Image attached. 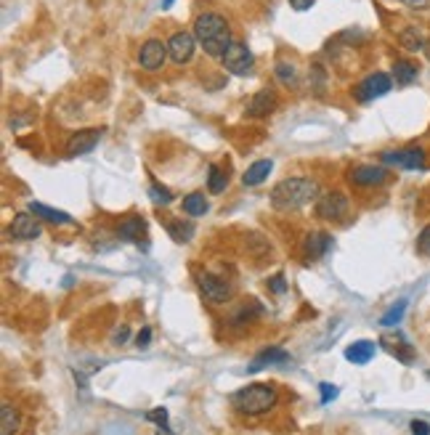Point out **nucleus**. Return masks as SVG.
I'll list each match as a JSON object with an SVG mask.
<instances>
[{"label": "nucleus", "instance_id": "f257e3e1", "mask_svg": "<svg viewBox=\"0 0 430 435\" xmlns=\"http://www.w3.org/2000/svg\"><path fill=\"white\" fill-rule=\"evenodd\" d=\"M319 194V186L311 178H285L271 189V205L279 213H289V210H300L309 205L313 196Z\"/></svg>", "mask_w": 430, "mask_h": 435}, {"label": "nucleus", "instance_id": "f03ea898", "mask_svg": "<svg viewBox=\"0 0 430 435\" xmlns=\"http://www.w3.org/2000/svg\"><path fill=\"white\" fill-rule=\"evenodd\" d=\"M194 37L202 43L208 56H223L226 48L234 43L232 32H229V24L218 13H202L194 22Z\"/></svg>", "mask_w": 430, "mask_h": 435}, {"label": "nucleus", "instance_id": "7ed1b4c3", "mask_svg": "<svg viewBox=\"0 0 430 435\" xmlns=\"http://www.w3.org/2000/svg\"><path fill=\"white\" fill-rule=\"evenodd\" d=\"M232 401L242 414H250V417L265 414L268 409H274L276 388L274 385H263V382H261V385H247V388H242L239 393H234Z\"/></svg>", "mask_w": 430, "mask_h": 435}, {"label": "nucleus", "instance_id": "20e7f679", "mask_svg": "<svg viewBox=\"0 0 430 435\" xmlns=\"http://www.w3.org/2000/svg\"><path fill=\"white\" fill-rule=\"evenodd\" d=\"M221 61H223V66L232 72V75H239V77L250 75V72H253V64H255L250 48L242 45V43L229 45V48H226V54L221 56Z\"/></svg>", "mask_w": 430, "mask_h": 435}, {"label": "nucleus", "instance_id": "39448f33", "mask_svg": "<svg viewBox=\"0 0 430 435\" xmlns=\"http://www.w3.org/2000/svg\"><path fill=\"white\" fill-rule=\"evenodd\" d=\"M390 88H393V80L386 72H375V75H369L366 80H362L359 85L353 88V96L359 98V101H372V98L386 96Z\"/></svg>", "mask_w": 430, "mask_h": 435}, {"label": "nucleus", "instance_id": "423d86ee", "mask_svg": "<svg viewBox=\"0 0 430 435\" xmlns=\"http://www.w3.org/2000/svg\"><path fill=\"white\" fill-rule=\"evenodd\" d=\"M199 290L205 292V297H208L210 303H215V305L226 303L234 292L232 284L226 282L223 276H215V273H202V276H199Z\"/></svg>", "mask_w": 430, "mask_h": 435}, {"label": "nucleus", "instance_id": "0eeeda50", "mask_svg": "<svg viewBox=\"0 0 430 435\" xmlns=\"http://www.w3.org/2000/svg\"><path fill=\"white\" fill-rule=\"evenodd\" d=\"M345 213H348V196L342 191H330V194L319 196V202H316V215L324 220H338Z\"/></svg>", "mask_w": 430, "mask_h": 435}, {"label": "nucleus", "instance_id": "6e6552de", "mask_svg": "<svg viewBox=\"0 0 430 435\" xmlns=\"http://www.w3.org/2000/svg\"><path fill=\"white\" fill-rule=\"evenodd\" d=\"M194 48H197V37L191 32H176L167 40V56L176 64H186L189 59L194 56Z\"/></svg>", "mask_w": 430, "mask_h": 435}, {"label": "nucleus", "instance_id": "1a4fd4ad", "mask_svg": "<svg viewBox=\"0 0 430 435\" xmlns=\"http://www.w3.org/2000/svg\"><path fill=\"white\" fill-rule=\"evenodd\" d=\"M383 162L398 165L404 170H419L425 165V152L419 146H409V149H401V152H386L383 154Z\"/></svg>", "mask_w": 430, "mask_h": 435}, {"label": "nucleus", "instance_id": "9d476101", "mask_svg": "<svg viewBox=\"0 0 430 435\" xmlns=\"http://www.w3.org/2000/svg\"><path fill=\"white\" fill-rule=\"evenodd\" d=\"M165 56H167L165 43H160V40H146V43L141 45V51H138V64H141L143 69H149V72H155V69L162 66Z\"/></svg>", "mask_w": 430, "mask_h": 435}, {"label": "nucleus", "instance_id": "9b49d317", "mask_svg": "<svg viewBox=\"0 0 430 435\" xmlns=\"http://www.w3.org/2000/svg\"><path fill=\"white\" fill-rule=\"evenodd\" d=\"M11 237L22 242H32L40 237V220L32 213H19L11 223Z\"/></svg>", "mask_w": 430, "mask_h": 435}, {"label": "nucleus", "instance_id": "f8f14e48", "mask_svg": "<svg viewBox=\"0 0 430 435\" xmlns=\"http://www.w3.org/2000/svg\"><path fill=\"white\" fill-rule=\"evenodd\" d=\"M356 186H380L388 181V170L386 167H375V165H356L348 173Z\"/></svg>", "mask_w": 430, "mask_h": 435}, {"label": "nucleus", "instance_id": "ddd939ff", "mask_svg": "<svg viewBox=\"0 0 430 435\" xmlns=\"http://www.w3.org/2000/svg\"><path fill=\"white\" fill-rule=\"evenodd\" d=\"M101 131H80L66 141V154L69 157H83V154L93 152V146L99 143Z\"/></svg>", "mask_w": 430, "mask_h": 435}, {"label": "nucleus", "instance_id": "4468645a", "mask_svg": "<svg viewBox=\"0 0 430 435\" xmlns=\"http://www.w3.org/2000/svg\"><path fill=\"white\" fill-rule=\"evenodd\" d=\"M380 345H386V350H390L401 364H412V361H414V350H412V345H409L398 332L396 335H383Z\"/></svg>", "mask_w": 430, "mask_h": 435}, {"label": "nucleus", "instance_id": "2eb2a0df", "mask_svg": "<svg viewBox=\"0 0 430 435\" xmlns=\"http://www.w3.org/2000/svg\"><path fill=\"white\" fill-rule=\"evenodd\" d=\"M276 109V93L274 90H258L253 98H250V104H247V112L253 114V117H265V114H271Z\"/></svg>", "mask_w": 430, "mask_h": 435}, {"label": "nucleus", "instance_id": "dca6fc26", "mask_svg": "<svg viewBox=\"0 0 430 435\" xmlns=\"http://www.w3.org/2000/svg\"><path fill=\"white\" fill-rule=\"evenodd\" d=\"M375 342H369V340H359V342H353L345 348V359L351 361V364H359V367H364L369 361L375 359Z\"/></svg>", "mask_w": 430, "mask_h": 435}, {"label": "nucleus", "instance_id": "f3484780", "mask_svg": "<svg viewBox=\"0 0 430 435\" xmlns=\"http://www.w3.org/2000/svg\"><path fill=\"white\" fill-rule=\"evenodd\" d=\"M289 361V353L287 350H282V348H268V350H263V353H258L253 359V364L247 367L250 371H261L263 367H271V364H287Z\"/></svg>", "mask_w": 430, "mask_h": 435}, {"label": "nucleus", "instance_id": "a211bd4d", "mask_svg": "<svg viewBox=\"0 0 430 435\" xmlns=\"http://www.w3.org/2000/svg\"><path fill=\"white\" fill-rule=\"evenodd\" d=\"M274 170V162L271 160H258V162H253L247 170H244L242 175V184L244 186H258V184H263L265 178H268V173Z\"/></svg>", "mask_w": 430, "mask_h": 435}, {"label": "nucleus", "instance_id": "6ab92c4d", "mask_svg": "<svg viewBox=\"0 0 430 435\" xmlns=\"http://www.w3.org/2000/svg\"><path fill=\"white\" fill-rule=\"evenodd\" d=\"M398 43L401 48H407L409 54H417V51H425V35L419 32V27H407L404 32L398 35Z\"/></svg>", "mask_w": 430, "mask_h": 435}, {"label": "nucleus", "instance_id": "aec40b11", "mask_svg": "<svg viewBox=\"0 0 430 435\" xmlns=\"http://www.w3.org/2000/svg\"><path fill=\"white\" fill-rule=\"evenodd\" d=\"M143 231H146V226H143L141 218L131 215V218H125V220L120 223L117 234H120V239H125V242H141Z\"/></svg>", "mask_w": 430, "mask_h": 435}, {"label": "nucleus", "instance_id": "412c9836", "mask_svg": "<svg viewBox=\"0 0 430 435\" xmlns=\"http://www.w3.org/2000/svg\"><path fill=\"white\" fill-rule=\"evenodd\" d=\"M30 213H32L35 218H43V220H48V223H72V218L66 215V213H61V210H54V207L48 205H40V202H32L30 205Z\"/></svg>", "mask_w": 430, "mask_h": 435}, {"label": "nucleus", "instance_id": "4be33fe9", "mask_svg": "<svg viewBox=\"0 0 430 435\" xmlns=\"http://www.w3.org/2000/svg\"><path fill=\"white\" fill-rule=\"evenodd\" d=\"M419 75V66L412 64V61H396L393 64V77H396L398 85H409V83H414Z\"/></svg>", "mask_w": 430, "mask_h": 435}, {"label": "nucleus", "instance_id": "5701e85b", "mask_svg": "<svg viewBox=\"0 0 430 435\" xmlns=\"http://www.w3.org/2000/svg\"><path fill=\"white\" fill-rule=\"evenodd\" d=\"M0 417H3V422H0V435H13L19 430V414H16V409H13L11 403H3Z\"/></svg>", "mask_w": 430, "mask_h": 435}, {"label": "nucleus", "instance_id": "b1692460", "mask_svg": "<svg viewBox=\"0 0 430 435\" xmlns=\"http://www.w3.org/2000/svg\"><path fill=\"white\" fill-rule=\"evenodd\" d=\"M184 213L186 215H205L208 213V199H205V194H199V191L189 194L184 199Z\"/></svg>", "mask_w": 430, "mask_h": 435}, {"label": "nucleus", "instance_id": "393cba45", "mask_svg": "<svg viewBox=\"0 0 430 435\" xmlns=\"http://www.w3.org/2000/svg\"><path fill=\"white\" fill-rule=\"evenodd\" d=\"M226 184H229L226 173H223L218 165H210V175H208V189L210 191H213V194H221L223 189H226Z\"/></svg>", "mask_w": 430, "mask_h": 435}, {"label": "nucleus", "instance_id": "a878e982", "mask_svg": "<svg viewBox=\"0 0 430 435\" xmlns=\"http://www.w3.org/2000/svg\"><path fill=\"white\" fill-rule=\"evenodd\" d=\"M309 244H306V250H309L311 258H319V255H324V252L330 250L332 239L327 237V234H316V237H309Z\"/></svg>", "mask_w": 430, "mask_h": 435}, {"label": "nucleus", "instance_id": "bb28decb", "mask_svg": "<svg viewBox=\"0 0 430 435\" xmlns=\"http://www.w3.org/2000/svg\"><path fill=\"white\" fill-rule=\"evenodd\" d=\"M167 231H170V237H173L176 242H189L191 239V234H194V226H191V223H184V220H178V223H170Z\"/></svg>", "mask_w": 430, "mask_h": 435}, {"label": "nucleus", "instance_id": "cd10ccee", "mask_svg": "<svg viewBox=\"0 0 430 435\" xmlns=\"http://www.w3.org/2000/svg\"><path fill=\"white\" fill-rule=\"evenodd\" d=\"M404 314H407V300H398V305H393V308H390V311L380 318V324L383 326H396Z\"/></svg>", "mask_w": 430, "mask_h": 435}, {"label": "nucleus", "instance_id": "c85d7f7f", "mask_svg": "<svg viewBox=\"0 0 430 435\" xmlns=\"http://www.w3.org/2000/svg\"><path fill=\"white\" fill-rule=\"evenodd\" d=\"M276 77L282 80V85H295L298 83V75H295V66L292 64H276Z\"/></svg>", "mask_w": 430, "mask_h": 435}, {"label": "nucleus", "instance_id": "c756f323", "mask_svg": "<svg viewBox=\"0 0 430 435\" xmlns=\"http://www.w3.org/2000/svg\"><path fill=\"white\" fill-rule=\"evenodd\" d=\"M149 196L155 199L157 205H167V202H173V194L167 191L165 186H160V184H152V186H149Z\"/></svg>", "mask_w": 430, "mask_h": 435}, {"label": "nucleus", "instance_id": "7c9ffc66", "mask_svg": "<svg viewBox=\"0 0 430 435\" xmlns=\"http://www.w3.org/2000/svg\"><path fill=\"white\" fill-rule=\"evenodd\" d=\"M417 250L422 252V255H430V226H425V229L419 231V237H417Z\"/></svg>", "mask_w": 430, "mask_h": 435}, {"label": "nucleus", "instance_id": "2f4dec72", "mask_svg": "<svg viewBox=\"0 0 430 435\" xmlns=\"http://www.w3.org/2000/svg\"><path fill=\"white\" fill-rule=\"evenodd\" d=\"M319 391H321V403H330V401H335V398H338V388H335V385H330V382H321Z\"/></svg>", "mask_w": 430, "mask_h": 435}, {"label": "nucleus", "instance_id": "473e14b6", "mask_svg": "<svg viewBox=\"0 0 430 435\" xmlns=\"http://www.w3.org/2000/svg\"><path fill=\"white\" fill-rule=\"evenodd\" d=\"M146 419H149V422H157L162 430H167V412L165 409H155V412H149L146 414Z\"/></svg>", "mask_w": 430, "mask_h": 435}, {"label": "nucleus", "instance_id": "72a5a7b5", "mask_svg": "<svg viewBox=\"0 0 430 435\" xmlns=\"http://www.w3.org/2000/svg\"><path fill=\"white\" fill-rule=\"evenodd\" d=\"M401 6H407L409 11H430V0H401Z\"/></svg>", "mask_w": 430, "mask_h": 435}, {"label": "nucleus", "instance_id": "f704fd0d", "mask_svg": "<svg viewBox=\"0 0 430 435\" xmlns=\"http://www.w3.org/2000/svg\"><path fill=\"white\" fill-rule=\"evenodd\" d=\"M412 435H430V424L422 422V419H414L412 422Z\"/></svg>", "mask_w": 430, "mask_h": 435}, {"label": "nucleus", "instance_id": "c9c22d12", "mask_svg": "<svg viewBox=\"0 0 430 435\" xmlns=\"http://www.w3.org/2000/svg\"><path fill=\"white\" fill-rule=\"evenodd\" d=\"M268 287H271V290H274L276 294H282L287 290V284H285V276H282V273H279V276H274V279H271V282H268Z\"/></svg>", "mask_w": 430, "mask_h": 435}, {"label": "nucleus", "instance_id": "e433bc0d", "mask_svg": "<svg viewBox=\"0 0 430 435\" xmlns=\"http://www.w3.org/2000/svg\"><path fill=\"white\" fill-rule=\"evenodd\" d=\"M149 340H152V329H141L136 342H138V348H149Z\"/></svg>", "mask_w": 430, "mask_h": 435}, {"label": "nucleus", "instance_id": "4c0bfd02", "mask_svg": "<svg viewBox=\"0 0 430 435\" xmlns=\"http://www.w3.org/2000/svg\"><path fill=\"white\" fill-rule=\"evenodd\" d=\"M313 3H316V0H289V6H292L295 11H309Z\"/></svg>", "mask_w": 430, "mask_h": 435}, {"label": "nucleus", "instance_id": "58836bf2", "mask_svg": "<svg viewBox=\"0 0 430 435\" xmlns=\"http://www.w3.org/2000/svg\"><path fill=\"white\" fill-rule=\"evenodd\" d=\"M128 340V329H120L117 335H114V342H125Z\"/></svg>", "mask_w": 430, "mask_h": 435}, {"label": "nucleus", "instance_id": "ea45409f", "mask_svg": "<svg viewBox=\"0 0 430 435\" xmlns=\"http://www.w3.org/2000/svg\"><path fill=\"white\" fill-rule=\"evenodd\" d=\"M173 6V0H162V8H170Z\"/></svg>", "mask_w": 430, "mask_h": 435}, {"label": "nucleus", "instance_id": "a19ab883", "mask_svg": "<svg viewBox=\"0 0 430 435\" xmlns=\"http://www.w3.org/2000/svg\"><path fill=\"white\" fill-rule=\"evenodd\" d=\"M425 56H428V59H430V40H428V43H425Z\"/></svg>", "mask_w": 430, "mask_h": 435}]
</instances>
